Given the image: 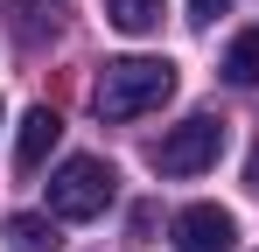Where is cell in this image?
I'll list each match as a JSON object with an SVG mask.
<instances>
[{
    "instance_id": "1",
    "label": "cell",
    "mask_w": 259,
    "mask_h": 252,
    "mask_svg": "<svg viewBox=\"0 0 259 252\" xmlns=\"http://www.w3.org/2000/svg\"><path fill=\"white\" fill-rule=\"evenodd\" d=\"M168 91H175V63L168 56H119V63L98 70L91 105H98V119H140V112H154Z\"/></svg>"
},
{
    "instance_id": "2",
    "label": "cell",
    "mask_w": 259,
    "mask_h": 252,
    "mask_svg": "<svg viewBox=\"0 0 259 252\" xmlns=\"http://www.w3.org/2000/svg\"><path fill=\"white\" fill-rule=\"evenodd\" d=\"M112 196H119V168L98 161V154H70V161L49 175V217L84 224V217H105Z\"/></svg>"
},
{
    "instance_id": "3",
    "label": "cell",
    "mask_w": 259,
    "mask_h": 252,
    "mask_svg": "<svg viewBox=\"0 0 259 252\" xmlns=\"http://www.w3.org/2000/svg\"><path fill=\"white\" fill-rule=\"evenodd\" d=\"M217 154H224V119H210V112H189L182 126H168L154 140L161 175H203V168H217Z\"/></svg>"
},
{
    "instance_id": "4",
    "label": "cell",
    "mask_w": 259,
    "mask_h": 252,
    "mask_svg": "<svg viewBox=\"0 0 259 252\" xmlns=\"http://www.w3.org/2000/svg\"><path fill=\"white\" fill-rule=\"evenodd\" d=\"M231 245H238L231 210H217V203H189V210H175V252H231Z\"/></svg>"
},
{
    "instance_id": "5",
    "label": "cell",
    "mask_w": 259,
    "mask_h": 252,
    "mask_svg": "<svg viewBox=\"0 0 259 252\" xmlns=\"http://www.w3.org/2000/svg\"><path fill=\"white\" fill-rule=\"evenodd\" d=\"M56 133H63V119H56L49 105H28V112H21V133H14V168L35 175V168L49 161V147H56Z\"/></svg>"
},
{
    "instance_id": "6",
    "label": "cell",
    "mask_w": 259,
    "mask_h": 252,
    "mask_svg": "<svg viewBox=\"0 0 259 252\" xmlns=\"http://www.w3.org/2000/svg\"><path fill=\"white\" fill-rule=\"evenodd\" d=\"M0 7H7V28L21 42H49L63 28V7H56V0H0Z\"/></svg>"
},
{
    "instance_id": "7",
    "label": "cell",
    "mask_w": 259,
    "mask_h": 252,
    "mask_svg": "<svg viewBox=\"0 0 259 252\" xmlns=\"http://www.w3.org/2000/svg\"><path fill=\"white\" fill-rule=\"evenodd\" d=\"M7 245L14 252H63V231H56V217H42V210H14L7 217Z\"/></svg>"
},
{
    "instance_id": "8",
    "label": "cell",
    "mask_w": 259,
    "mask_h": 252,
    "mask_svg": "<svg viewBox=\"0 0 259 252\" xmlns=\"http://www.w3.org/2000/svg\"><path fill=\"white\" fill-rule=\"evenodd\" d=\"M161 14H168V0H105V21L126 28V35H154Z\"/></svg>"
},
{
    "instance_id": "9",
    "label": "cell",
    "mask_w": 259,
    "mask_h": 252,
    "mask_svg": "<svg viewBox=\"0 0 259 252\" xmlns=\"http://www.w3.org/2000/svg\"><path fill=\"white\" fill-rule=\"evenodd\" d=\"M224 77L231 84H259V28H245V35L224 49Z\"/></svg>"
},
{
    "instance_id": "10",
    "label": "cell",
    "mask_w": 259,
    "mask_h": 252,
    "mask_svg": "<svg viewBox=\"0 0 259 252\" xmlns=\"http://www.w3.org/2000/svg\"><path fill=\"white\" fill-rule=\"evenodd\" d=\"M224 7H231V0H189V14H196V21H217Z\"/></svg>"
}]
</instances>
